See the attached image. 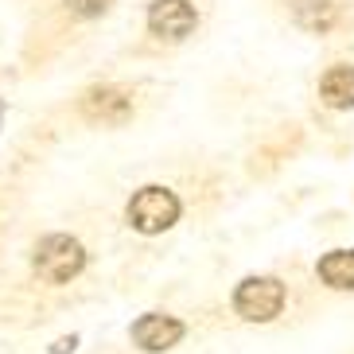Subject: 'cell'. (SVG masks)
I'll use <instances>...</instances> for the list:
<instances>
[{
  "mask_svg": "<svg viewBox=\"0 0 354 354\" xmlns=\"http://www.w3.org/2000/svg\"><path fill=\"white\" fill-rule=\"evenodd\" d=\"M82 113L90 121H102V125H125L133 117V102L117 86H90L82 94Z\"/></svg>",
  "mask_w": 354,
  "mask_h": 354,
  "instance_id": "8992f818",
  "label": "cell"
},
{
  "mask_svg": "<svg viewBox=\"0 0 354 354\" xmlns=\"http://www.w3.org/2000/svg\"><path fill=\"white\" fill-rule=\"evenodd\" d=\"M319 97L331 109H354V66H331L319 78Z\"/></svg>",
  "mask_w": 354,
  "mask_h": 354,
  "instance_id": "ba28073f",
  "label": "cell"
},
{
  "mask_svg": "<svg viewBox=\"0 0 354 354\" xmlns=\"http://www.w3.org/2000/svg\"><path fill=\"white\" fill-rule=\"evenodd\" d=\"M32 265L47 284H66L71 277H78L86 269V250L82 241L71 238V234H51V238H43L35 245Z\"/></svg>",
  "mask_w": 354,
  "mask_h": 354,
  "instance_id": "6da1fadb",
  "label": "cell"
},
{
  "mask_svg": "<svg viewBox=\"0 0 354 354\" xmlns=\"http://www.w3.org/2000/svg\"><path fill=\"white\" fill-rule=\"evenodd\" d=\"M198 28V12L191 0H152L148 8V32L156 39L179 43Z\"/></svg>",
  "mask_w": 354,
  "mask_h": 354,
  "instance_id": "277c9868",
  "label": "cell"
},
{
  "mask_svg": "<svg viewBox=\"0 0 354 354\" xmlns=\"http://www.w3.org/2000/svg\"><path fill=\"white\" fill-rule=\"evenodd\" d=\"M129 226L136 230V234H164L167 226H176L179 218V198L176 191L167 187H140L133 198H129V210H125Z\"/></svg>",
  "mask_w": 354,
  "mask_h": 354,
  "instance_id": "7a4b0ae2",
  "label": "cell"
},
{
  "mask_svg": "<svg viewBox=\"0 0 354 354\" xmlns=\"http://www.w3.org/2000/svg\"><path fill=\"white\" fill-rule=\"evenodd\" d=\"M292 20L300 24L304 32L323 35V32H331L335 20H339V4L335 0H296L292 4Z\"/></svg>",
  "mask_w": 354,
  "mask_h": 354,
  "instance_id": "52a82bcc",
  "label": "cell"
},
{
  "mask_svg": "<svg viewBox=\"0 0 354 354\" xmlns=\"http://www.w3.org/2000/svg\"><path fill=\"white\" fill-rule=\"evenodd\" d=\"M319 281L327 288L351 292L354 288V250H335L327 257H319Z\"/></svg>",
  "mask_w": 354,
  "mask_h": 354,
  "instance_id": "9c48e42d",
  "label": "cell"
},
{
  "mask_svg": "<svg viewBox=\"0 0 354 354\" xmlns=\"http://www.w3.org/2000/svg\"><path fill=\"white\" fill-rule=\"evenodd\" d=\"M109 4H113V0H66V8H71L74 16H102Z\"/></svg>",
  "mask_w": 354,
  "mask_h": 354,
  "instance_id": "30bf717a",
  "label": "cell"
},
{
  "mask_svg": "<svg viewBox=\"0 0 354 354\" xmlns=\"http://www.w3.org/2000/svg\"><path fill=\"white\" fill-rule=\"evenodd\" d=\"M284 308V284L277 277H245L234 288V312L250 323H269Z\"/></svg>",
  "mask_w": 354,
  "mask_h": 354,
  "instance_id": "3957f363",
  "label": "cell"
},
{
  "mask_svg": "<svg viewBox=\"0 0 354 354\" xmlns=\"http://www.w3.org/2000/svg\"><path fill=\"white\" fill-rule=\"evenodd\" d=\"M183 331H187V327H183L176 315L148 312V315H140V319L133 323V343L140 346V351H148V354H164L183 339Z\"/></svg>",
  "mask_w": 354,
  "mask_h": 354,
  "instance_id": "5b68a950",
  "label": "cell"
},
{
  "mask_svg": "<svg viewBox=\"0 0 354 354\" xmlns=\"http://www.w3.org/2000/svg\"><path fill=\"white\" fill-rule=\"evenodd\" d=\"M0 113H4V102H0Z\"/></svg>",
  "mask_w": 354,
  "mask_h": 354,
  "instance_id": "7c38bea8",
  "label": "cell"
},
{
  "mask_svg": "<svg viewBox=\"0 0 354 354\" xmlns=\"http://www.w3.org/2000/svg\"><path fill=\"white\" fill-rule=\"evenodd\" d=\"M74 346H78V339H74V335H66V339H59V343L51 346V354H71Z\"/></svg>",
  "mask_w": 354,
  "mask_h": 354,
  "instance_id": "8fae6325",
  "label": "cell"
}]
</instances>
